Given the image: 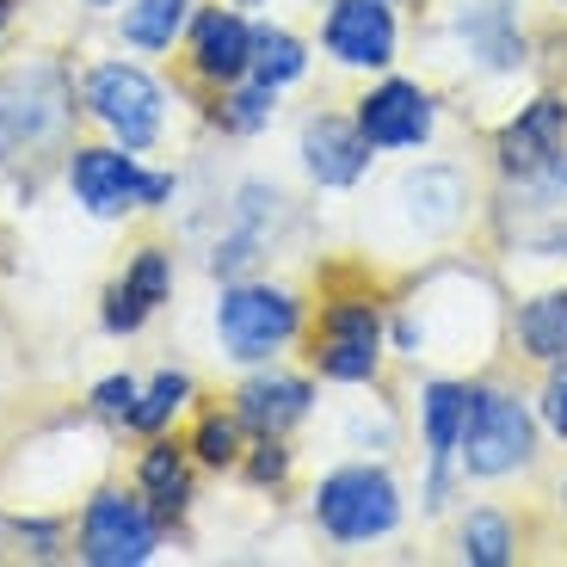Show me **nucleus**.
Returning a JSON list of instances; mask_svg holds the SVG:
<instances>
[{"instance_id":"obj_9","label":"nucleus","mask_w":567,"mask_h":567,"mask_svg":"<svg viewBox=\"0 0 567 567\" xmlns=\"http://www.w3.org/2000/svg\"><path fill=\"white\" fill-rule=\"evenodd\" d=\"M377 346H383V321L370 302H333L321 315V333H315V364L333 377V383H364L377 370Z\"/></svg>"},{"instance_id":"obj_23","label":"nucleus","mask_w":567,"mask_h":567,"mask_svg":"<svg viewBox=\"0 0 567 567\" xmlns=\"http://www.w3.org/2000/svg\"><path fill=\"white\" fill-rule=\"evenodd\" d=\"M463 555L468 561H482V567L512 561V525L499 518V512H475V518L463 525Z\"/></svg>"},{"instance_id":"obj_24","label":"nucleus","mask_w":567,"mask_h":567,"mask_svg":"<svg viewBox=\"0 0 567 567\" xmlns=\"http://www.w3.org/2000/svg\"><path fill=\"white\" fill-rule=\"evenodd\" d=\"M271 105H278V86L271 81H254V86H241V93H228V105H223V124L228 130H259V124H271Z\"/></svg>"},{"instance_id":"obj_19","label":"nucleus","mask_w":567,"mask_h":567,"mask_svg":"<svg viewBox=\"0 0 567 567\" xmlns=\"http://www.w3.org/2000/svg\"><path fill=\"white\" fill-rule=\"evenodd\" d=\"M518 340L530 346V358L543 364H561L567 358V297H537L518 315Z\"/></svg>"},{"instance_id":"obj_31","label":"nucleus","mask_w":567,"mask_h":567,"mask_svg":"<svg viewBox=\"0 0 567 567\" xmlns=\"http://www.w3.org/2000/svg\"><path fill=\"white\" fill-rule=\"evenodd\" d=\"M247 7H254V0H247Z\"/></svg>"},{"instance_id":"obj_8","label":"nucleus","mask_w":567,"mask_h":567,"mask_svg":"<svg viewBox=\"0 0 567 567\" xmlns=\"http://www.w3.org/2000/svg\"><path fill=\"white\" fill-rule=\"evenodd\" d=\"M155 512L130 494H93L81 518V555L93 567H142L155 555Z\"/></svg>"},{"instance_id":"obj_15","label":"nucleus","mask_w":567,"mask_h":567,"mask_svg":"<svg viewBox=\"0 0 567 567\" xmlns=\"http://www.w3.org/2000/svg\"><path fill=\"white\" fill-rule=\"evenodd\" d=\"M302 155H309V173L321 185H352L370 161V142L358 124H340V117H315L302 130Z\"/></svg>"},{"instance_id":"obj_6","label":"nucleus","mask_w":567,"mask_h":567,"mask_svg":"<svg viewBox=\"0 0 567 567\" xmlns=\"http://www.w3.org/2000/svg\"><path fill=\"white\" fill-rule=\"evenodd\" d=\"M315 518L340 543H364V537H383L389 525L401 518V499L395 482L383 468H340L315 487Z\"/></svg>"},{"instance_id":"obj_18","label":"nucleus","mask_w":567,"mask_h":567,"mask_svg":"<svg viewBox=\"0 0 567 567\" xmlns=\"http://www.w3.org/2000/svg\"><path fill=\"white\" fill-rule=\"evenodd\" d=\"M185 13H192V0H130L124 7V43L136 50H167L179 38Z\"/></svg>"},{"instance_id":"obj_17","label":"nucleus","mask_w":567,"mask_h":567,"mask_svg":"<svg viewBox=\"0 0 567 567\" xmlns=\"http://www.w3.org/2000/svg\"><path fill=\"white\" fill-rule=\"evenodd\" d=\"M136 482H142V499L155 506V518H179L185 499H192V475H185L179 444H148V451H142Z\"/></svg>"},{"instance_id":"obj_10","label":"nucleus","mask_w":567,"mask_h":567,"mask_svg":"<svg viewBox=\"0 0 567 567\" xmlns=\"http://www.w3.org/2000/svg\"><path fill=\"white\" fill-rule=\"evenodd\" d=\"M327 50L346 69H383V62H395V19H389V7L383 0H333Z\"/></svg>"},{"instance_id":"obj_28","label":"nucleus","mask_w":567,"mask_h":567,"mask_svg":"<svg viewBox=\"0 0 567 567\" xmlns=\"http://www.w3.org/2000/svg\"><path fill=\"white\" fill-rule=\"evenodd\" d=\"M284 463H290V456H284L278 451V444H259V456H254V468H247V475H254V482H278V475H284Z\"/></svg>"},{"instance_id":"obj_26","label":"nucleus","mask_w":567,"mask_h":567,"mask_svg":"<svg viewBox=\"0 0 567 567\" xmlns=\"http://www.w3.org/2000/svg\"><path fill=\"white\" fill-rule=\"evenodd\" d=\"M93 408H100L105 420H130V408H136V383H130V377H105V383L93 389Z\"/></svg>"},{"instance_id":"obj_25","label":"nucleus","mask_w":567,"mask_h":567,"mask_svg":"<svg viewBox=\"0 0 567 567\" xmlns=\"http://www.w3.org/2000/svg\"><path fill=\"white\" fill-rule=\"evenodd\" d=\"M198 456H204L210 468H228L235 456H241V425L223 420V413H210V420L198 425Z\"/></svg>"},{"instance_id":"obj_14","label":"nucleus","mask_w":567,"mask_h":567,"mask_svg":"<svg viewBox=\"0 0 567 567\" xmlns=\"http://www.w3.org/2000/svg\"><path fill=\"white\" fill-rule=\"evenodd\" d=\"M192 62H198L204 81H241L254 69V31L235 13L210 7V13H198V31H192Z\"/></svg>"},{"instance_id":"obj_1","label":"nucleus","mask_w":567,"mask_h":567,"mask_svg":"<svg viewBox=\"0 0 567 567\" xmlns=\"http://www.w3.org/2000/svg\"><path fill=\"white\" fill-rule=\"evenodd\" d=\"M74 117V86L56 62H25L0 81V161H19L31 148L62 142Z\"/></svg>"},{"instance_id":"obj_22","label":"nucleus","mask_w":567,"mask_h":567,"mask_svg":"<svg viewBox=\"0 0 567 567\" xmlns=\"http://www.w3.org/2000/svg\"><path fill=\"white\" fill-rule=\"evenodd\" d=\"M185 395H192V377H173V370H167V377H155V389H148V395H136L130 425H136V432H161V425L185 408Z\"/></svg>"},{"instance_id":"obj_12","label":"nucleus","mask_w":567,"mask_h":567,"mask_svg":"<svg viewBox=\"0 0 567 567\" xmlns=\"http://www.w3.org/2000/svg\"><path fill=\"white\" fill-rule=\"evenodd\" d=\"M567 136V100H537L499 130V167L506 173H537L549 161H561Z\"/></svg>"},{"instance_id":"obj_4","label":"nucleus","mask_w":567,"mask_h":567,"mask_svg":"<svg viewBox=\"0 0 567 567\" xmlns=\"http://www.w3.org/2000/svg\"><path fill=\"white\" fill-rule=\"evenodd\" d=\"M86 105L112 130L124 148H148L161 136V117H167V93H161L155 74L130 69V62H100L86 74Z\"/></svg>"},{"instance_id":"obj_20","label":"nucleus","mask_w":567,"mask_h":567,"mask_svg":"<svg viewBox=\"0 0 567 567\" xmlns=\"http://www.w3.org/2000/svg\"><path fill=\"white\" fill-rule=\"evenodd\" d=\"M463 413H468V389H456V383L425 389V444H432L439 463L456 451V439H463Z\"/></svg>"},{"instance_id":"obj_2","label":"nucleus","mask_w":567,"mask_h":567,"mask_svg":"<svg viewBox=\"0 0 567 567\" xmlns=\"http://www.w3.org/2000/svg\"><path fill=\"white\" fill-rule=\"evenodd\" d=\"M297 333V297L290 290H271V284H235L223 302H216V340L235 364H259L271 358L284 340Z\"/></svg>"},{"instance_id":"obj_11","label":"nucleus","mask_w":567,"mask_h":567,"mask_svg":"<svg viewBox=\"0 0 567 567\" xmlns=\"http://www.w3.org/2000/svg\"><path fill=\"white\" fill-rule=\"evenodd\" d=\"M358 130H364L370 148H413V142L432 136V100L408 81H389L358 105Z\"/></svg>"},{"instance_id":"obj_7","label":"nucleus","mask_w":567,"mask_h":567,"mask_svg":"<svg viewBox=\"0 0 567 567\" xmlns=\"http://www.w3.org/2000/svg\"><path fill=\"white\" fill-rule=\"evenodd\" d=\"M463 463L475 475H506L530 456V413L518 408L512 395L487 389V395H468V413H463Z\"/></svg>"},{"instance_id":"obj_5","label":"nucleus","mask_w":567,"mask_h":567,"mask_svg":"<svg viewBox=\"0 0 567 567\" xmlns=\"http://www.w3.org/2000/svg\"><path fill=\"white\" fill-rule=\"evenodd\" d=\"M69 192L81 198L86 216H124L136 204H161L173 198L167 173H142L130 155L117 148H74L69 155Z\"/></svg>"},{"instance_id":"obj_21","label":"nucleus","mask_w":567,"mask_h":567,"mask_svg":"<svg viewBox=\"0 0 567 567\" xmlns=\"http://www.w3.org/2000/svg\"><path fill=\"white\" fill-rule=\"evenodd\" d=\"M309 69V56H302V43L290 38V31H254V74L259 81H271V86H284V81H297V74Z\"/></svg>"},{"instance_id":"obj_30","label":"nucleus","mask_w":567,"mask_h":567,"mask_svg":"<svg viewBox=\"0 0 567 567\" xmlns=\"http://www.w3.org/2000/svg\"><path fill=\"white\" fill-rule=\"evenodd\" d=\"M86 7H117V0H86Z\"/></svg>"},{"instance_id":"obj_16","label":"nucleus","mask_w":567,"mask_h":567,"mask_svg":"<svg viewBox=\"0 0 567 567\" xmlns=\"http://www.w3.org/2000/svg\"><path fill=\"white\" fill-rule=\"evenodd\" d=\"M302 413H309V383H297V377H254L241 389V425H254L266 439H278Z\"/></svg>"},{"instance_id":"obj_3","label":"nucleus","mask_w":567,"mask_h":567,"mask_svg":"<svg viewBox=\"0 0 567 567\" xmlns=\"http://www.w3.org/2000/svg\"><path fill=\"white\" fill-rule=\"evenodd\" d=\"M499 235L537 259L567 254V161H549L537 173H518L499 210Z\"/></svg>"},{"instance_id":"obj_32","label":"nucleus","mask_w":567,"mask_h":567,"mask_svg":"<svg viewBox=\"0 0 567 567\" xmlns=\"http://www.w3.org/2000/svg\"><path fill=\"white\" fill-rule=\"evenodd\" d=\"M561 499H567V494H561Z\"/></svg>"},{"instance_id":"obj_29","label":"nucleus","mask_w":567,"mask_h":567,"mask_svg":"<svg viewBox=\"0 0 567 567\" xmlns=\"http://www.w3.org/2000/svg\"><path fill=\"white\" fill-rule=\"evenodd\" d=\"M13 13H19V0H0V38H7V25H13Z\"/></svg>"},{"instance_id":"obj_27","label":"nucleus","mask_w":567,"mask_h":567,"mask_svg":"<svg viewBox=\"0 0 567 567\" xmlns=\"http://www.w3.org/2000/svg\"><path fill=\"white\" fill-rule=\"evenodd\" d=\"M543 413H549V425L567 439V370H555L549 389H543Z\"/></svg>"},{"instance_id":"obj_13","label":"nucleus","mask_w":567,"mask_h":567,"mask_svg":"<svg viewBox=\"0 0 567 567\" xmlns=\"http://www.w3.org/2000/svg\"><path fill=\"white\" fill-rule=\"evenodd\" d=\"M167 290H173V259L161 254V247H142L136 266L105 290V327H112V333H136Z\"/></svg>"}]
</instances>
